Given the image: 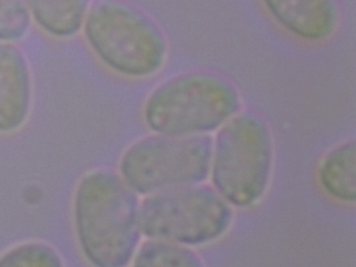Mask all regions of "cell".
Segmentation results:
<instances>
[{
  "mask_svg": "<svg viewBox=\"0 0 356 267\" xmlns=\"http://www.w3.org/2000/svg\"><path fill=\"white\" fill-rule=\"evenodd\" d=\"M140 202L120 173L89 171L79 181L72 204L74 232L83 256L92 267H127L143 236Z\"/></svg>",
  "mask_w": 356,
  "mask_h": 267,
  "instance_id": "obj_1",
  "label": "cell"
},
{
  "mask_svg": "<svg viewBox=\"0 0 356 267\" xmlns=\"http://www.w3.org/2000/svg\"><path fill=\"white\" fill-rule=\"evenodd\" d=\"M241 95L228 79L206 71L174 75L152 90L143 116L154 134L209 136L241 111Z\"/></svg>",
  "mask_w": 356,
  "mask_h": 267,
  "instance_id": "obj_2",
  "label": "cell"
},
{
  "mask_svg": "<svg viewBox=\"0 0 356 267\" xmlns=\"http://www.w3.org/2000/svg\"><path fill=\"white\" fill-rule=\"evenodd\" d=\"M83 25L93 54L120 76L147 79L165 65V35L149 15L128 2L97 0Z\"/></svg>",
  "mask_w": 356,
  "mask_h": 267,
  "instance_id": "obj_3",
  "label": "cell"
},
{
  "mask_svg": "<svg viewBox=\"0 0 356 267\" xmlns=\"http://www.w3.org/2000/svg\"><path fill=\"white\" fill-rule=\"evenodd\" d=\"M274 165V140L268 122L239 111L212 139L213 188L233 207L249 208L266 194Z\"/></svg>",
  "mask_w": 356,
  "mask_h": 267,
  "instance_id": "obj_4",
  "label": "cell"
},
{
  "mask_svg": "<svg viewBox=\"0 0 356 267\" xmlns=\"http://www.w3.org/2000/svg\"><path fill=\"white\" fill-rule=\"evenodd\" d=\"M232 218V206L204 183L145 196L139 207L141 233L147 239L189 248L222 237Z\"/></svg>",
  "mask_w": 356,
  "mask_h": 267,
  "instance_id": "obj_5",
  "label": "cell"
},
{
  "mask_svg": "<svg viewBox=\"0 0 356 267\" xmlns=\"http://www.w3.org/2000/svg\"><path fill=\"white\" fill-rule=\"evenodd\" d=\"M212 138L145 136L131 144L120 161V175L137 195L147 196L209 177Z\"/></svg>",
  "mask_w": 356,
  "mask_h": 267,
  "instance_id": "obj_6",
  "label": "cell"
},
{
  "mask_svg": "<svg viewBox=\"0 0 356 267\" xmlns=\"http://www.w3.org/2000/svg\"><path fill=\"white\" fill-rule=\"evenodd\" d=\"M273 22L286 35L306 44L330 39L339 22L337 0H260Z\"/></svg>",
  "mask_w": 356,
  "mask_h": 267,
  "instance_id": "obj_7",
  "label": "cell"
},
{
  "mask_svg": "<svg viewBox=\"0 0 356 267\" xmlns=\"http://www.w3.org/2000/svg\"><path fill=\"white\" fill-rule=\"evenodd\" d=\"M31 102L32 81L24 52L0 42V134L13 133L24 124Z\"/></svg>",
  "mask_w": 356,
  "mask_h": 267,
  "instance_id": "obj_8",
  "label": "cell"
},
{
  "mask_svg": "<svg viewBox=\"0 0 356 267\" xmlns=\"http://www.w3.org/2000/svg\"><path fill=\"white\" fill-rule=\"evenodd\" d=\"M318 179L333 200L345 204L356 200V145L345 141L329 150L321 161Z\"/></svg>",
  "mask_w": 356,
  "mask_h": 267,
  "instance_id": "obj_9",
  "label": "cell"
},
{
  "mask_svg": "<svg viewBox=\"0 0 356 267\" xmlns=\"http://www.w3.org/2000/svg\"><path fill=\"white\" fill-rule=\"evenodd\" d=\"M30 16L51 37H72L84 24L89 0H26Z\"/></svg>",
  "mask_w": 356,
  "mask_h": 267,
  "instance_id": "obj_10",
  "label": "cell"
},
{
  "mask_svg": "<svg viewBox=\"0 0 356 267\" xmlns=\"http://www.w3.org/2000/svg\"><path fill=\"white\" fill-rule=\"evenodd\" d=\"M132 262L133 267H206L189 246L154 239L139 245Z\"/></svg>",
  "mask_w": 356,
  "mask_h": 267,
  "instance_id": "obj_11",
  "label": "cell"
},
{
  "mask_svg": "<svg viewBox=\"0 0 356 267\" xmlns=\"http://www.w3.org/2000/svg\"><path fill=\"white\" fill-rule=\"evenodd\" d=\"M0 267H65L63 257L47 242H22L0 254Z\"/></svg>",
  "mask_w": 356,
  "mask_h": 267,
  "instance_id": "obj_12",
  "label": "cell"
},
{
  "mask_svg": "<svg viewBox=\"0 0 356 267\" xmlns=\"http://www.w3.org/2000/svg\"><path fill=\"white\" fill-rule=\"evenodd\" d=\"M31 24L26 0H0V42L17 41Z\"/></svg>",
  "mask_w": 356,
  "mask_h": 267,
  "instance_id": "obj_13",
  "label": "cell"
}]
</instances>
